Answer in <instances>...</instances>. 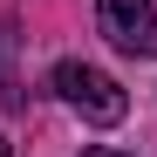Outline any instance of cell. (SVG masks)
<instances>
[{
	"label": "cell",
	"mask_w": 157,
	"mask_h": 157,
	"mask_svg": "<svg viewBox=\"0 0 157 157\" xmlns=\"http://www.w3.org/2000/svg\"><path fill=\"white\" fill-rule=\"evenodd\" d=\"M55 96L68 102L75 116H89V123H123L130 116V96L116 89V75H102V68H89V62H55Z\"/></svg>",
	"instance_id": "obj_1"
},
{
	"label": "cell",
	"mask_w": 157,
	"mask_h": 157,
	"mask_svg": "<svg viewBox=\"0 0 157 157\" xmlns=\"http://www.w3.org/2000/svg\"><path fill=\"white\" fill-rule=\"evenodd\" d=\"M96 21L109 34V48H123L137 62H157V7L150 0H96Z\"/></svg>",
	"instance_id": "obj_2"
},
{
	"label": "cell",
	"mask_w": 157,
	"mask_h": 157,
	"mask_svg": "<svg viewBox=\"0 0 157 157\" xmlns=\"http://www.w3.org/2000/svg\"><path fill=\"white\" fill-rule=\"evenodd\" d=\"M14 48H21V34L0 21V96H14Z\"/></svg>",
	"instance_id": "obj_3"
},
{
	"label": "cell",
	"mask_w": 157,
	"mask_h": 157,
	"mask_svg": "<svg viewBox=\"0 0 157 157\" xmlns=\"http://www.w3.org/2000/svg\"><path fill=\"white\" fill-rule=\"evenodd\" d=\"M82 157H123V150H82Z\"/></svg>",
	"instance_id": "obj_4"
},
{
	"label": "cell",
	"mask_w": 157,
	"mask_h": 157,
	"mask_svg": "<svg viewBox=\"0 0 157 157\" xmlns=\"http://www.w3.org/2000/svg\"><path fill=\"white\" fill-rule=\"evenodd\" d=\"M0 157H7V137H0Z\"/></svg>",
	"instance_id": "obj_5"
}]
</instances>
